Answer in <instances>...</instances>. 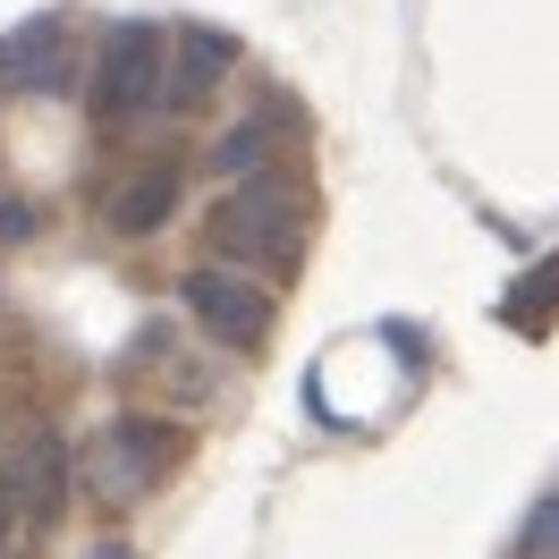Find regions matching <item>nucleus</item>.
Wrapping results in <instances>:
<instances>
[{
	"instance_id": "obj_1",
	"label": "nucleus",
	"mask_w": 559,
	"mask_h": 559,
	"mask_svg": "<svg viewBox=\"0 0 559 559\" xmlns=\"http://www.w3.org/2000/svg\"><path fill=\"white\" fill-rule=\"evenodd\" d=\"M204 238L221 263H272V272H297L306 254V204L280 170H254V178H229V195L212 204Z\"/></svg>"
},
{
	"instance_id": "obj_2",
	"label": "nucleus",
	"mask_w": 559,
	"mask_h": 559,
	"mask_svg": "<svg viewBox=\"0 0 559 559\" xmlns=\"http://www.w3.org/2000/svg\"><path fill=\"white\" fill-rule=\"evenodd\" d=\"M178 450H187V432H178V424H162V416H119V424H103V441L85 450V491H94L103 509H128V500H144V491L178 466Z\"/></svg>"
},
{
	"instance_id": "obj_3",
	"label": "nucleus",
	"mask_w": 559,
	"mask_h": 559,
	"mask_svg": "<svg viewBox=\"0 0 559 559\" xmlns=\"http://www.w3.org/2000/svg\"><path fill=\"white\" fill-rule=\"evenodd\" d=\"M162 60H170V35H162V26H144V17L110 26L103 60H94V119H103V128L153 119V103H162Z\"/></svg>"
},
{
	"instance_id": "obj_4",
	"label": "nucleus",
	"mask_w": 559,
	"mask_h": 559,
	"mask_svg": "<svg viewBox=\"0 0 559 559\" xmlns=\"http://www.w3.org/2000/svg\"><path fill=\"white\" fill-rule=\"evenodd\" d=\"M178 306L204 322L221 348H254V340L272 331V297H263L238 263H195V272L178 280Z\"/></svg>"
},
{
	"instance_id": "obj_5",
	"label": "nucleus",
	"mask_w": 559,
	"mask_h": 559,
	"mask_svg": "<svg viewBox=\"0 0 559 559\" xmlns=\"http://www.w3.org/2000/svg\"><path fill=\"white\" fill-rule=\"evenodd\" d=\"M229 69H238V43L221 35V26H178L170 60H162V103H153V119H187Z\"/></svg>"
},
{
	"instance_id": "obj_6",
	"label": "nucleus",
	"mask_w": 559,
	"mask_h": 559,
	"mask_svg": "<svg viewBox=\"0 0 559 559\" xmlns=\"http://www.w3.org/2000/svg\"><path fill=\"white\" fill-rule=\"evenodd\" d=\"M0 484H9L17 525H51L60 518V491H69V450H60V432H26L17 450L0 457Z\"/></svg>"
},
{
	"instance_id": "obj_7",
	"label": "nucleus",
	"mask_w": 559,
	"mask_h": 559,
	"mask_svg": "<svg viewBox=\"0 0 559 559\" xmlns=\"http://www.w3.org/2000/svg\"><path fill=\"white\" fill-rule=\"evenodd\" d=\"M69 35H60V17H26L17 35H0V85L9 94H69Z\"/></svg>"
},
{
	"instance_id": "obj_8",
	"label": "nucleus",
	"mask_w": 559,
	"mask_h": 559,
	"mask_svg": "<svg viewBox=\"0 0 559 559\" xmlns=\"http://www.w3.org/2000/svg\"><path fill=\"white\" fill-rule=\"evenodd\" d=\"M178 187H187V178H178V162H153V170H136L119 195H110L103 221L119 229V238H153V229L178 212Z\"/></svg>"
},
{
	"instance_id": "obj_9",
	"label": "nucleus",
	"mask_w": 559,
	"mask_h": 559,
	"mask_svg": "<svg viewBox=\"0 0 559 559\" xmlns=\"http://www.w3.org/2000/svg\"><path fill=\"white\" fill-rule=\"evenodd\" d=\"M280 119H288V103H272V110H246V119H229V128H221V144H212V170H221V178H254V170H272Z\"/></svg>"
},
{
	"instance_id": "obj_10",
	"label": "nucleus",
	"mask_w": 559,
	"mask_h": 559,
	"mask_svg": "<svg viewBox=\"0 0 559 559\" xmlns=\"http://www.w3.org/2000/svg\"><path fill=\"white\" fill-rule=\"evenodd\" d=\"M43 229V212L26 204V195H0V246H26Z\"/></svg>"
},
{
	"instance_id": "obj_11",
	"label": "nucleus",
	"mask_w": 559,
	"mask_h": 559,
	"mask_svg": "<svg viewBox=\"0 0 559 559\" xmlns=\"http://www.w3.org/2000/svg\"><path fill=\"white\" fill-rule=\"evenodd\" d=\"M543 551H559V500H543V518L525 525V559H543Z\"/></svg>"
},
{
	"instance_id": "obj_12",
	"label": "nucleus",
	"mask_w": 559,
	"mask_h": 559,
	"mask_svg": "<svg viewBox=\"0 0 559 559\" xmlns=\"http://www.w3.org/2000/svg\"><path fill=\"white\" fill-rule=\"evenodd\" d=\"M9 525H17V509H9V484H0V534H9Z\"/></svg>"
},
{
	"instance_id": "obj_13",
	"label": "nucleus",
	"mask_w": 559,
	"mask_h": 559,
	"mask_svg": "<svg viewBox=\"0 0 559 559\" xmlns=\"http://www.w3.org/2000/svg\"><path fill=\"white\" fill-rule=\"evenodd\" d=\"M94 559H128V551H119V543H103V551H94Z\"/></svg>"
}]
</instances>
